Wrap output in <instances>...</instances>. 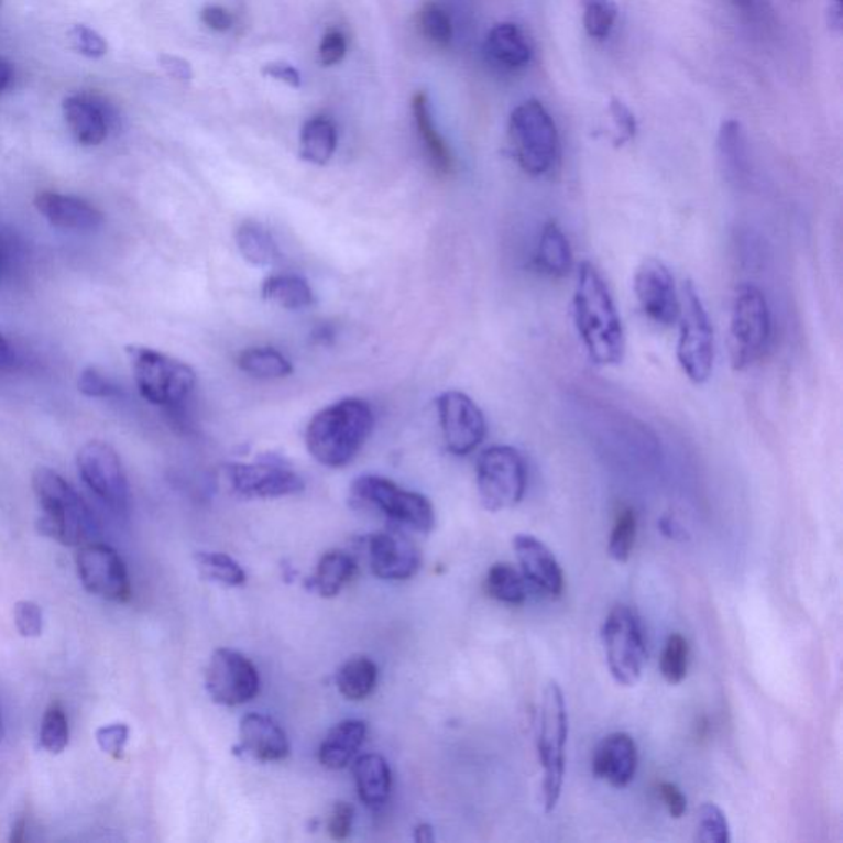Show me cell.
Wrapping results in <instances>:
<instances>
[{"label":"cell","instance_id":"obj_1","mask_svg":"<svg viewBox=\"0 0 843 843\" xmlns=\"http://www.w3.org/2000/svg\"><path fill=\"white\" fill-rule=\"evenodd\" d=\"M573 321L590 360L599 366H618L626 354V335L605 278L592 262L577 272Z\"/></svg>","mask_w":843,"mask_h":843},{"label":"cell","instance_id":"obj_2","mask_svg":"<svg viewBox=\"0 0 843 843\" xmlns=\"http://www.w3.org/2000/svg\"><path fill=\"white\" fill-rule=\"evenodd\" d=\"M374 413L357 397L338 401L315 414L307 425L308 453L328 468H343L357 458L373 434Z\"/></svg>","mask_w":843,"mask_h":843},{"label":"cell","instance_id":"obj_3","mask_svg":"<svg viewBox=\"0 0 843 843\" xmlns=\"http://www.w3.org/2000/svg\"><path fill=\"white\" fill-rule=\"evenodd\" d=\"M32 486L42 507L40 533L63 546L83 547L98 540L101 529L95 513L62 474L39 468Z\"/></svg>","mask_w":843,"mask_h":843},{"label":"cell","instance_id":"obj_4","mask_svg":"<svg viewBox=\"0 0 843 843\" xmlns=\"http://www.w3.org/2000/svg\"><path fill=\"white\" fill-rule=\"evenodd\" d=\"M569 740V712L562 689L550 680L537 710L536 746L544 769V809L556 811L566 778V746Z\"/></svg>","mask_w":843,"mask_h":843},{"label":"cell","instance_id":"obj_5","mask_svg":"<svg viewBox=\"0 0 843 843\" xmlns=\"http://www.w3.org/2000/svg\"><path fill=\"white\" fill-rule=\"evenodd\" d=\"M139 393L154 406L180 409L197 387V373L184 361L147 347L125 348Z\"/></svg>","mask_w":843,"mask_h":843},{"label":"cell","instance_id":"obj_6","mask_svg":"<svg viewBox=\"0 0 843 843\" xmlns=\"http://www.w3.org/2000/svg\"><path fill=\"white\" fill-rule=\"evenodd\" d=\"M771 310L762 288L753 284L736 287L730 311V361L735 371L755 366L771 341Z\"/></svg>","mask_w":843,"mask_h":843},{"label":"cell","instance_id":"obj_7","mask_svg":"<svg viewBox=\"0 0 843 843\" xmlns=\"http://www.w3.org/2000/svg\"><path fill=\"white\" fill-rule=\"evenodd\" d=\"M510 139L517 164L530 177H544L559 157V132L543 102L517 106L510 118Z\"/></svg>","mask_w":843,"mask_h":843},{"label":"cell","instance_id":"obj_8","mask_svg":"<svg viewBox=\"0 0 843 843\" xmlns=\"http://www.w3.org/2000/svg\"><path fill=\"white\" fill-rule=\"evenodd\" d=\"M679 321L677 361L693 384L707 383L715 364V335L705 305L690 281L682 285Z\"/></svg>","mask_w":843,"mask_h":843},{"label":"cell","instance_id":"obj_9","mask_svg":"<svg viewBox=\"0 0 843 843\" xmlns=\"http://www.w3.org/2000/svg\"><path fill=\"white\" fill-rule=\"evenodd\" d=\"M477 484L481 504L490 513L517 506L527 488L523 455L510 445L486 448L478 458Z\"/></svg>","mask_w":843,"mask_h":843},{"label":"cell","instance_id":"obj_10","mask_svg":"<svg viewBox=\"0 0 843 843\" xmlns=\"http://www.w3.org/2000/svg\"><path fill=\"white\" fill-rule=\"evenodd\" d=\"M351 493L364 506L380 511L394 523L417 533H430L435 527V511L430 501L416 491H407L390 478L363 474L354 480Z\"/></svg>","mask_w":843,"mask_h":843},{"label":"cell","instance_id":"obj_11","mask_svg":"<svg viewBox=\"0 0 843 843\" xmlns=\"http://www.w3.org/2000/svg\"><path fill=\"white\" fill-rule=\"evenodd\" d=\"M602 643L613 679L620 686L633 687L643 677L647 650L643 626L634 610L613 606L602 626Z\"/></svg>","mask_w":843,"mask_h":843},{"label":"cell","instance_id":"obj_12","mask_svg":"<svg viewBox=\"0 0 843 843\" xmlns=\"http://www.w3.org/2000/svg\"><path fill=\"white\" fill-rule=\"evenodd\" d=\"M78 471L86 486L118 516H125L131 507V488L121 458L111 445L89 441L79 450Z\"/></svg>","mask_w":843,"mask_h":843},{"label":"cell","instance_id":"obj_13","mask_svg":"<svg viewBox=\"0 0 843 843\" xmlns=\"http://www.w3.org/2000/svg\"><path fill=\"white\" fill-rule=\"evenodd\" d=\"M226 478L231 490L244 500H275L305 490L300 474L275 455L261 457L252 463L228 464Z\"/></svg>","mask_w":843,"mask_h":843},{"label":"cell","instance_id":"obj_14","mask_svg":"<svg viewBox=\"0 0 843 843\" xmlns=\"http://www.w3.org/2000/svg\"><path fill=\"white\" fill-rule=\"evenodd\" d=\"M205 683L212 702L238 707L255 699L261 689V677L248 657L222 647L212 653Z\"/></svg>","mask_w":843,"mask_h":843},{"label":"cell","instance_id":"obj_15","mask_svg":"<svg viewBox=\"0 0 843 843\" xmlns=\"http://www.w3.org/2000/svg\"><path fill=\"white\" fill-rule=\"evenodd\" d=\"M79 580L91 595L109 602L131 600L132 587L122 557L106 544L91 543L81 547L76 557Z\"/></svg>","mask_w":843,"mask_h":843},{"label":"cell","instance_id":"obj_16","mask_svg":"<svg viewBox=\"0 0 843 843\" xmlns=\"http://www.w3.org/2000/svg\"><path fill=\"white\" fill-rule=\"evenodd\" d=\"M438 421L445 447L451 455L467 457L473 453L486 437V419L478 404L460 391H447L438 396Z\"/></svg>","mask_w":843,"mask_h":843},{"label":"cell","instance_id":"obj_17","mask_svg":"<svg viewBox=\"0 0 843 843\" xmlns=\"http://www.w3.org/2000/svg\"><path fill=\"white\" fill-rule=\"evenodd\" d=\"M634 295L641 311L657 327H672L679 320L680 297L669 267L659 259L641 262L634 274Z\"/></svg>","mask_w":843,"mask_h":843},{"label":"cell","instance_id":"obj_18","mask_svg":"<svg viewBox=\"0 0 843 843\" xmlns=\"http://www.w3.org/2000/svg\"><path fill=\"white\" fill-rule=\"evenodd\" d=\"M513 549L524 579L544 595L559 599L566 587V577L549 547L530 534H517L513 539Z\"/></svg>","mask_w":843,"mask_h":843},{"label":"cell","instance_id":"obj_19","mask_svg":"<svg viewBox=\"0 0 843 843\" xmlns=\"http://www.w3.org/2000/svg\"><path fill=\"white\" fill-rule=\"evenodd\" d=\"M370 567L377 579L407 580L420 567V552L409 539L397 534H373L368 540Z\"/></svg>","mask_w":843,"mask_h":843},{"label":"cell","instance_id":"obj_20","mask_svg":"<svg viewBox=\"0 0 843 843\" xmlns=\"http://www.w3.org/2000/svg\"><path fill=\"white\" fill-rule=\"evenodd\" d=\"M637 745L628 733L616 732L605 736L593 752L592 771L596 778L613 788H626L636 776Z\"/></svg>","mask_w":843,"mask_h":843},{"label":"cell","instance_id":"obj_21","mask_svg":"<svg viewBox=\"0 0 843 843\" xmlns=\"http://www.w3.org/2000/svg\"><path fill=\"white\" fill-rule=\"evenodd\" d=\"M239 749L262 763L282 762L291 752L287 733L274 719L249 713L239 725Z\"/></svg>","mask_w":843,"mask_h":843},{"label":"cell","instance_id":"obj_22","mask_svg":"<svg viewBox=\"0 0 843 843\" xmlns=\"http://www.w3.org/2000/svg\"><path fill=\"white\" fill-rule=\"evenodd\" d=\"M63 116L73 138L85 147H96L108 138L109 111L96 96L79 92L63 101Z\"/></svg>","mask_w":843,"mask_h":843},{"label":"cell","instance_id":"obj_23","mask_svg":"<svg viewBox=\"0 0 843 843\" xmlns=\"http://www.w3.org/2000/svg\"><path fill=\"white\" fill-rule=\"evenodd\" d=\"M35 208L40 215L45 216L50 225L59 229L92 231L105 221L102 212L88 201L72 195L55 194V191H43L36 195Z\"/></svg>","mask_w":843,"mask_h":843},{"label":"cell","instance_id":"obj_24","mask_svg":"<svg viewBox=\"0 0 843 843\" xmlns=\"http://www.w3.org/2000/svg\"><path fill=\"white\" fill-rule=\"evenodd\" d=\"M719 158L723 177L732 187L745 188L752 175L748 142L742 124L735 119L723 122L719 132Z\"/></svg>","mask_w":843,"mask_h":843},{"label":"cell","instance_id":"obj_25","mask_svg":"<svg viewBox=\"0 0 843 843\" xmlns=\"http://www.w3.org/2000/svg\"><path fill=\"white\" fill-rule=\"evenodd\" d=\"M488 58L507 72L526 68L533 59V46L516 23H497L486 39Z\"/></svg>","mask_w":843,"mask_h":843},{"label":"cell","instance_id":"obj_26","mask_svg":"<svg viewBox=\"0 0 843 843\" xmlns=\"http://www.w3.org/2000/svg\"><path fill=\"white\" fill-rule=\"evenodd\" d=\"M368 726L361 720H343L321 742L318 759L327 769H344L366 740Z\"/></svg>","mask_w":843,"mask_h":843},{"label":"cell","instance_id":"obj_27","mask_svg":"<svg viewBox=\"0 0 843 843\" xmlns=\"http://www.w3.org/2000/svg\"><path fill=\"white\" fill-rule=\"evenodd\" d=\"M354 782L361 801L371 809L381 808L387 801L393 786V775L386 759L380 755H364L354 762Z\"/></svg>","mask_w":843,"mask_h":843},{"label":"cell","instance_id":"obj_28","mask_svg":"<svg viewBox=\"0 0 843 843\" xmlns=\"http://www.w3.org/2000/svg\"><path fill=\"white\" fill-rule=\"evenodd\" d=\"M357 572V562L350 554L343 550H330L324 554L314 576L305 582L310 592L321 599H333L351 582Z\"/></svg>","mask_w":843,"mask_h":843},{"label":"cell","instance_id":"obj_29","mask_svg":"<svg viewBox=\"0 0 843 843\" xmlns=\"http://www.w3.org/2000/svg\"><path fill=\"white\" fill-rule=\"evenodd\" d=\"M413 112L421 147H424L425 155H427L431 167H434L438 174H450L451 168H453V158H451L450 149L445 144L444 139H441L437 128H435L434 118H431L430 102H428L425 92H417V95L414 96Z\"/></svg>","mask_w":843,"mask_h":843},{"label":"cell","instance_id":"obj_30","mask_svg":"<svg viewBox=\"0 0 843 843\" xmlns=\"http://www.w3.org/2000/svg\"><path fill=\"white\" fill-rule=\"evenodd\" d=\"M536 265L539 271L550 277H563L572 271V248L557 222H546L540 231L536 249Z\"/></svg>","mask_w":843,"mask_h":843},{"label":"cell","instance_id":"obj_31","mask_svg":"<svg viewBox=\"0 0 843 843\" xmlns=\"http://www.w3.org/2000/svg\"><path fill=\"white\" fill-rule=\"evenodd\" d=\"M236 245L244 261L254 267H272L281 261L277 242L259 222H242L236 231Z\"/></svg>","mask_w":843,"mask_h":843},{"label":"cell","instance_id":"obj_32","mask_svg":"<svg viewBox=\"0 0 843 843\" xmlns=\"http://www.w3.org/2000/svg\"><path fill=\"white\" fill-rule=\"evenodd\" d=\"M262 297L287 310H304L315 304L314 288L304 277L294 274H277L265 278Z\"/></svg>","mask_w":843,"mask_h":843},{"label":"cell","instance_id":"obj_33","mask_svg":"<svg viewBox=\"0 0 843 843\" xmlns=\"http://www.w3.org/2000/svg\"><path fill=\"white\" fill-rule=\"evenodd\" d=\"M337 128L324 116L308 119L300 132V157L308 164L327 165L337 152Z\"/></svg>","mask_w":843,"mask_h":843},{"label":"cell","instance_id":"obj_34","mask_svg":"<svg viewBox=\"0 0 843 843\" xmlns=\"http://www.w3.org/2000/svg\"><path fill=\"white\" fill-rule=\"evenodd\" d=\"M377 666L366 656L353 657L341 666L337 674V686L344 699L360 702L376 689Z\"/></svg>","mask_w":843,"mask_h":843},{"label":"cell","instance_id":"obj_35","mask_svg":"<svg viewBox=\"0 0 843 843\" xmlns=\"http://www.w3.org/2000/svg\"><path fill=\"white\" fill-rule=\"evenodd\" d=\"M242 373L258 380H284L294 373L291 360L274 348H249L238 357Z\"/></svg>","mask_w":843,"mask_h":843},{"label":"cell","instance_id":"obj_36","mask_svg":"<svg viewBox=\"0 0 843 843\" xmlns=\"http://www.w3.org/2000/svg\"><path fill=\"white\" fill-rule=\"evenodd\" d=\"M484 587H486L488 595L491 599L506 603V605L517 606L526 602L527 592L524 577L510 563H494L488 570Z\"/></svg>","mask_w":843,"mask_h":843},{"label":"cell","instance_id":"obj_37","mask_svg":"<svg viewBox=\"0 0 843 843\" xmlns=\"http://www.w3.org/2000/svg\"><path fill=\"white\" fill-rule=\"evenodd\" d=\"M195 563H197L198 572L205 580L228 587V589L244 585L245 579H248L244 569L226 554L198 552L195 556Z\"/></svg>","mask_w":843,"mask_h":843},{"label":"cell","instance_id":"obj_38","mask_svg":"<svg viewBox=\"0 0 843 843\" xmlns=\"http://www.w3.org/2000/svg\"><path fill=\"white\" fill-rule=\"evenodd\" d=\"M637 536V516L632 507H622L616 513L610 536L609 554L615 562H628Z\"/></svg>","mask_w":843,"mask_h":843},{"label":"cell","instance_id":"obj_39","mask_svg":"<svg viewBox=\"0 0 843 843\" xmlns=\"http://www.w3.org/2000/svg\"><path fill=\"white\" fill-rule=\"evenodd\" d=\"M40 743L46 752L59 755L69 743L68 715L62 703L55 702L46 709L40 726Z\"/></svg>","mask_w":843,"mask_h":843},{"label":"cell","instance_id":"obj_40","mask_svg":"<svg viewBox=\"0 0 843 843\" xmlns=\"http://www.w3.org/2000/svg\"><path fill=\"white\" fill-rule=\"evenodd\" d=\"M687 667H689V644L682 634H670L660 656L659 669L664 680L670 686H677L686 679Z\"/></svg>","mask_w":843,"mask_h":843},{"label":"cell","instance_id":"obj_41","mask_svg":"<svg viewBox=\"0 0 843 843\" xmlns=\"http://www.w3.org/2000/svg\"><path fill=\"white\" fill-rule=\"evenodd\" d=\"M583 25L592 39L605 40L615 26L618 9L613 0H582Z\"/></svg>","mask_w":843,"mask_h":843},{"label":"cell","instance_id":"obj_42","mask_svg":"<svg viewBox=\"0 0 843 843\" xmlns=\"http://www.w3.org/2000/svg\"><path fill=\"white\" fill-rule=\"evenodd\" d=\"M696 841L702 843H729L730 825L719 806L707 802L697 814Z\"/></svg>","mask_w":843,"mask_h":843},{"label":"cell","instance_id":"obj_43","mask_svg":"<svg viewBox=\"0 0 843 843\" xmlns=\"http://www.w3.org/2000/svg\"><path fill=\"white\" fill-rule=\"evenodd\" d=\"M420 26L425 39L437 46L450 45L453 39V26L450 17L437 3H425L420 12Z\"/></svg>","mask_w":843,"mask_h":843},{"label":"cell","instance_id":"obj_44","mask_svg":"<svg viewBox=\"0 0 843 843\" xmlns=\"http://www.w3.org/2000/svg\"><path fill=\"white\" fill-rule=\"evenodd\" d=\"M73 48L88 58H102L108 53V43L96 30L86 25H75L68 33Z\"/></svg>","mask_w":843,"mask_h":843},{"label":"cell","instance_id":"obj_45","mask_svg":"<svg viewBox=\"0 0 843 843\" xmlns=\"http://www.w3.org/2000/svg\"><path fill=\"white\" fill-rule=\"evenodd\" d=\"M129 726L125 723H111V725L101 726L96 732V742L99 748L114 759H121L124 756L125 745L129 742Z\"/></svg>","mask_w":843,"mask_h":843},{"label":"cell","instance_id":"obj_46","mask_svg":"<svg viewBox=\"0 0 843 843\" xmlns=\"http://www.w3.org/2000/svg\"><path fill=\"white\" fill-rule=\"evenodd\" d=\"M15 626L23 637H39L43 632V615L40 606L30 600H22L13 609Z\"/></svg>","mask_w":843,"mask_h":843},{"label":"cell","instance_id":"obj_47","mask_svg":"<svg viewBox=\"0 0 843 843\" xmlns=\"http://www.w3.org/2000/svg\"><path fill=\"white\" fill-rule=\"evenodd\" d=\"M78 390L85 396L98 397V399L114 397L119 394V387L95 368H88L79 374Z\"/></svg>","mask_w":843,"mask_h":843},{"label":"cell","instance_id":"obj_48","mask_svg":"<svg viewBox=\"0 0 843 843\" xmlns=\"http://www.w3.org/2000/svg\"><path fill=\"white\" fill-rule=\"evenodd\" d=\"M610 112H612L613 121H615L616 129H618V139L615 141V145L616 147H622V145L632 141L634 135H636V119H634V114L629 111L628 106L620 101L618 98H613L612 102H610Z\"/></svg>","mask_w":843,"mask_h":843},{"label":"cell","instance_id":"obj_49","mask_svg":"<svg viewBox=\"0 0 843 843\" xmlns=\"http://www.w3.org/2000/svg\"><path fill=\"white\" fill-rule=\"evenodd\" d=\"M348 43L340 30H331L320 43V63L324 66L338 65L347 56Z\"/></svg>","mask_w":843,"mask_h":843},{"label":"cell","instance_id":"obj_50","mask_svg":"<svg viewBox=\"0 0 843 843\" xmlns=\"http://www.w3.org/2000/svg\"><path fill=\"white\" fill-rule=\"evenodd\" d=\"M353 808L348 802H337L330 819H328V834L335 841H344L350 837L351 825H353Z\"/></svg>","mask_w":843,"mask_h":843},{"label":"cell","instance_id":"obj_51","mask_svg":"<svg viewBox=\"0 0 843 843\" xmlns=\"http://www.w3.org/2000/svg\"><path fill=\"white\" fill-rule=\"evenodd\" d=\"M660 799L669 811L670 818L680 819L687 811V799L674 782H660Z\"/></svg>","mask_w":843,"mask_h":843},{"label":"cell","instance_id":"obj_52","mask_svg":"<svg viewBox=\"0 0 843 843\" xmlns=\"http://www.w3.org/2000/svg\"><path fill=\"white\" fill-rule=\"evenodd\" d=\"M262 75L267 76V78H274L277 79V81L285 83V85L291 86V88L297 89L300 88L302 85L300 72H298L297 68H294V66L288 65V63H267V65L262 68Z\"/></svg>","mask_w":843,"mask_h":843},{"label":"cell","instance_id":"obj_53","mask_svg":"<svg viewBox=\"0 0 843 843\" xmlns=\"http://www.w3.org/2000/svg\"><path fill=\"white\" fill-rule=\"evenodd\" d=\"M158 63H161L162 69L167 73L175 81L190 83L194 78V69H191L190 63L187 59L178 58L174 55H161L158 56Z\"/></svg>","mask_w":843,"mask_h":843},{"label":"cell","instance_id":"obj_54","mask_svg":"<svg viewBox=\"0 0 843 843\" xmlns=\"http://www.w3.org/2000/svg\"><path fill=\"white\" fill-rule=\"evenodd\" d=\"M201 22L212 32H228L232 26V17L225 7L208 6L201 10Z\"/></svg>","mask_w":843,"mask_h":843},{"label":"cell","instance_id":"obj_55","mask_svg":"<svg viewBox=\"0 0 843 843\" xmlns=\"http://www.w3.org/2000/svg\"><path fill=\"white\" fill-rule=\"evenodd\" d=\"M657 526H659L660 533H663L664 537H667V539L677 540V543H683V540L689 537L687 536V530L683 529V527L680 526L679 521L674 519V517H660Z\"/></svg>","mask_w":843,"mask_h":843},{"label":"cell","instance_id":"obj_56","mask_svg":"<svg viewBox=\"0 0 843 843\" xmlns=\"http://www.w3.org/2000/svg\"><path fill=\"white\" fill-rule=\"evenodd\" d=\"M26 837V821L25 819H19V821L13 824L12 828V834H10V842L12 843H22L25 842Z\"/></svg>","mask_w":843,"mask_h":843},{"label":"cell","instance_id":"obj_57","mask_svg":"<svg viewBox=\"0 0 843 843\" xmlns=\"http://www.w3.org/2000/svg\"><path fill=\"white\" fill-rule=\"evenodd\" d=\"M12 76V66H10L6 59L0 58V92H2L3 89H7V86L10 85Z\"/></svg>","mask_w":843,"mask_h":843},{"label":"cell","instance_id":"obj_58","mask_svg":"<svg viewBox=\"0 0 843 843\" xmlns=\"http://www.w3.org/2000/svg\"><path fill=\"white\" fill-rule=\"evenodd\" d=\"M13 354L10 350V344L7 343L6 338L0 335V368L9 366L12 363Z\"/></svg>","mask_w":843,"mask_h":843},{"label":"cell","instance_id":"obj_59","mask_svg":"<svg viewBox=\"0 0 843 843\" xmlns=\"http://www.w3.org/2000/svg\"><path fill=\"white\" fill-rule=\"evenodd\" d=\"M416 841H419V842L434 841V837H431V829L428 828V825H419V828L416 829Z\"/></svg>","mask_w":843,"mask_h":843},{"label":"cell","instance_id":"obj_60","mask_svg":"<svg viewBox=\"0 0 843 843\" xmlns=\"http://www.w3.org/2000/svg\"><path fill=\"white\" fill-rule=\"evenodd\" d=\"M733 2H735L736 6L742 7V9H748V7L752 6V0H733Z\"/></svg>","mask_w":843,"mask_h":843},{"label":"cell","instance_id":"obj_61","mask_svg":"<svg viewBox=\"0 0 843 843\" xmlns=\"http://www.w3.org/2000/svg\"><path fill=\"white\" fill-rule=\"evenodd\" d=\"M3 738V723H2V715H0V742H2Z\"/></svg>","mask_w":843,"mask_h":843},{"label":"cell","instance_id":"obj_62","mask_svg":"<svg viewBox=\"0 0 843 843\" xmlns=\"http://www.w3.org/2000/svg\"><path fill=\"white\" fill-rule=\"evenodd\" d=\"M0 274H2V249H0Z\"/></svg>","mask_w":843,"mask_h":843},{"label":"cell","instance_id":"obj_63","mask_svg":"<svg viewBox=\"0 0 843 843\" xmlns=\"http://www.w3.org/2000/svg\"><path fill=\"white\" fill-rule=\"evenodd\" d=\"M0 7H2V0H0Z\"/></svg>","mask_w":843,"mask_h":843}]
</instances>
